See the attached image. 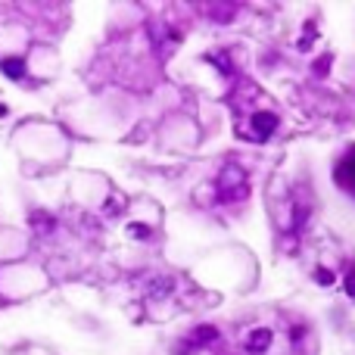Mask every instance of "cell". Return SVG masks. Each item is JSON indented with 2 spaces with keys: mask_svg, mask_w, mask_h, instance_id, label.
Instances as JSON below:
<instances>
[{
  "mask_svg": "<svg viewBox=\"0 0 355 355\" xmlns=\"http://www.w3.org/2000/svg\"><path fill=\"white\" fill-rule=\"evenodd\" d=\"M3 113H7V109H3V106H0V115H3Z\"/></svg>",
  "mask_w": 355,
  "mask_h": 355,
  "instance_id": "cell-3",
  "label": "cell"
},
{
  "mask_svg": "<svg viewBox=\"0 0 355 355\" xmlns=\"http://www.w3.org/2000/svg\"><path fill=\"white\" fill-rule=\"evenodd\" d=\"M334 181L343 194H349L355 200V147L346 150V156L334 165Z\"/></svg>",
  "mask_w": 355,
  "mask_h": 355,
  "instance_id": "cell-1",
  "label": "cell"
},
{
  "mask_svg": "<svg viewBox=\"0 0 355 355\" xmlns=\"http://www.w3.org/2000/svg\"><path fill=\"white\" fill-rule=\"evenodd\" d=\"M0 69H3V75H10V78H22V75H25V62L22 60H3Z\"/></svg>",
  "mask_w": 355,
  "mask_h": 355,
  "instance_id": "cell-2",
  "label": "cell"
}]
</instances>
